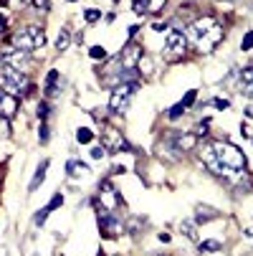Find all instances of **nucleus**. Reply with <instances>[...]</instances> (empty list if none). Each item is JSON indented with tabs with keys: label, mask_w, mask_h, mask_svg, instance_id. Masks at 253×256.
<instances>
[{
	"label": "nucleus",
	"mask_w": 253,
	"mask_h": 256,
	"mask_svg": "<svg viewBox=\"0 0 253 256\" xmlns=\"http://www.w3.org/2000/svg\"><path fill=\"white\" fill-rule=\"evenodd\" d=\"M200 160H203V165L213 175H221L226 180L233 172L246 170V155H243V150H238L236 144H231V142H221V140L203 144V148H200Z\"/></svg>",
	"instance_id": "f257e3e1"
},
{
	"label": "nucleus",
	"mask_w": 253,
	"mask_h": 256,
	"mask_svg": "<svg viewBox=\"0 0 253 256\" xmlns=\"http://www.w3.org/2000/svg\"><path fill=\"white\" fill-rule=\"evenodd\" d=\"M188 41H193L198 51L210 54V51L218 48V44L223 41V26L215 18H210V16L198 18V20H193L188 26Z\"/></svg>",
	"instance_id": "f03ea898"
},
{
	"label": "nucleus",
	"mask_w": 253,
	"mask_h": 256,
	"mask_svg": "<svg viewBox=\"0 0 253 256\" xmlns=\"http://www.w3.org/2000/svg\"><path fill=\"white\" fill-rule=\"evenodd\" d=\"M0 89L18 96V94H25L30 89V82L25 76L23 68H15V66H0Z\"/></svg>",
	"instance_id": "7ed1b4c3"
},
{
	"label": "nucleus",
	"mask_w": 253,
	"mask_h": 256,
	"mask_svg": "<svg viewBox=\"0 0 253 256\" xmlns=\"http://www.w3.org/2000/svg\"><path fill=\"white\" fill-rule=\"evenodd\" d=\"M13 46L20 51H35V48H43L46 46V33L38 26H23L13 33Z\"/></svg>",
	"instance_id": "20e7f679"
},
{
	"label": "nucleus",
	"mask_w": 253,
	"mask_h": 256,
	"mask_svg": "<svg viewBox=\"0 0 253 256\" xmlns=\"http://www.w3.org/2000/svg\"><path fill=\"white\" fill-rule=\"evenodd\" d=\"M137 89H139V82H122V84L112 86L109 109H112L114 114H122V112H127V109H129V104H132V99H134V94H137Z\"/></svg>",
	"instance_id": "39448f33"
},
{
	"label": "nucleus",
	"mask_w": 253,
	"mask_h": 256,
	"mask_svg": "<svg viewBox=\"0 0 253 256\" xmlns=\"http://www.w3.org/2000/svg\"><path fill=\"white\" fill-rule=\"evenodd\" d=\"M188 51V36L183 30H167V38H165V48L162 56L165 61H180Z\"/></svg>",
	"instance_id": "423d86ee"
},
{
	"label": "nucleus",
	"mask_w": 253,
	"mask_h": 256,
	"mask_svg": "<svg viewBox=\"0 0 253 256\" xmlns=\"http://www.w3.org/2000/svg\"><path fill=\"white\" fill-rule=\"evenodd\" d=\"M119 203H122V198H119L117 188L112 186V180H101L99 182V198L94 200V206L101 208L104 213H114L119 208Z\"/></svg>",
	"instance_id": "0eeeda50"
},
{
	"label": "nucleus",
	"mask_w": 253,
	"mask_h": 256,
	"mask_svg": "<svg viewBox=\"0 0 253 256\" xmlns=\"http://www.w3.org/2000/svg\"><path fill=\"white\" fill-rule=\"evenodd\" d=\"M101 148L106 152H129V142L124 140V134L117 130V127H109L106 124L101 130Z\"/></svg>",
	"instance_id": "6e6552de"
},
{
	"label": "nucleus",
	"mask_w": 253,
	"mask_h": 256,
	"mask_svg": "<svg viewBox=\"0 0 253 256\" xmlns=\"http://www.w3.org/2000/svg\"><path fill=\"white\" fill-rule=\"evenodd\" d=\"M99 231L106 238H114V236L124 234V224L119 221L114 213H99Z\"/></svg>",
	"instance_id": "1a4fd4ad"
},
{
	"label": "nucleus",
	"mask_w": 253,
	"mask_h": 256,
	"mask_svg": "<svg viewBox=\"0 0 253 256\" xmlns=\"http://www.w3.org/2000/svg\"><path fill=\"white\" fill-rule=\"evenodd\" d=\"M170 144H172V150H177V152H183V155H185V152L195 150L198 134H195V132H172Z\"/></svg>",
	"instance_id": "9d476101"
},
{
	"label": "nucleus",
	"mask_w": 253,
	"mask_h": 256,
	"mask_svg": "<svg viewBox=\"0 0 253 256\" xmlns=\"http://www.w3.org/2000/svg\"><path fill=\"white\" fill-rule=\"evenodd\" d=\"M0 61H3L5 66H15V68H23L28 61H30V54L28 51H20V48H5L3 54H0Z\"/></svg>",
	"instance_id": "9b49d317"
},
{
	"label": "nucleus",
	"mask_w": 253,
	"mask_h": 256,
	"mask_svg": "<svg viewBox=\"0 0 253 256\" xmlns=\"http://www.w3.org/2000/svg\"><path fill=\"white\" fill-rule=\"evenodd\" d=\"M165 3H167V0H134L132 10L137 16H155V13H160L165 8Z\"/></svg>",
	"instance_id": "f8f14e48"
},
{
	"label": "nucleus",
	"mask_w": 253,
	"mask_h": 256,
	"mask_svg": "<svg viewBox=\"0 0 253 256\" xmlns=\"http://www.w3.org/2000/svg\"><path fill=\"white\" fill-rule=\"evenodd\" d=\"M117 58H119V64H122V66L134 68V66H137V61L142 58V46H137V44H132V41H129V44L122 48V54H119Z\"/></svg>",
	"instance_id": "ddd939ff"
},
{
	"label": "nucleus",
	"mask_w": 253,
	"mask_h": 256,
	"mask_svg": "<svg viewBox=\"0 0 253 256\" xmlns=\"http://www.w3.org/2000/svg\"><path fill=\"white\" fill-rule=\"evenodd\" d=\"M15 112H18V96L0 89V117L10 120V117H15Z\"/></svg>",
	"instance_id": "4468645a"
},
{
	"label": "nucleus",
	"mask_w": 253,
	"mask_h": 256,
	"mask_svg": "<svg viewBox=\"0 0 253 256\" xmlns=\"http://www.w3.org/2000/svg\"><path fill=\"white\" fill-rule=\"evenodd\" d=\"M238 89L248 96H253V66H246L238 71Z\"/></svg>",
	"instance_id": "2eb2a0df"
},
{
	"label": "nucleus",
	"mask_w": 253,
	"mask_h": 256,
	"mask_svg": "<svg viewBox=\"0 0 253 256\" xmlns=\"http://www.w3.org/2000/svg\"><path fill=\"white\" fill-rule=\"evenodd\" d=\"M215 218H221V213L215 208H210V206H198L195 208V224L198 226L200 224H210V221H215Z\"/></svg>",
	"instance_id": "dca6fc26"
},
{
	"label": "nucleus",
	"mask_w": 253,
	"mask_h": 256,
	"mask_svg": "<svg viewBox=\"0 0 253 256\" xmlns=\"http://www.w3.org/2000/svg\"><path fill=\"white\" fill-rule=\"evenodd\" d=\"M48 165H51L48 160H43V162L38 165V170H35V175H33V180H30V188H28L30 193H35V190L41 188V182L46 180V170H48Z\"/></svg>",
	"instance_id": "f3484780"
},
{
	"label": "nucleus",
	"mask_w": 253,
	"mask_h": 256,
	"mask_svg": "<svg viewBox=\"0 0 253 256\" xmlns=\"http://www.w3.org/2000/svg\"><path fill=\"white\" fill-rule=\"evenodd\" d=\"M46 96H56L58 92H61V86H58V71L56 68H51L48 71V76H46Z\"/></svg>",
	"instance_id": "a211bd4d"
},
{
	"label": "nucleus",
	"mask_w": 253,
	"mask_h": 256,
	"mask_svg": "<svg viewBox=\"0 0 253 256\" xmlns=\"http://www.w3.org/2000/svg\"><path fill=\"white\" fill-rule=\"evenodd\" d=\"M86 170H89V165H86V162H81V160H68V162H66V172H68V178L86 175Z\"/></svg>",
	"instance_id": "6ab92c4d"
},
{
	"label": "nucleus",
	"mask_w": 253,
	"mask_h": 256,
	"mask_svg": "<svg viewBox=\"0 0 253 256\" xmlns=\"http://www.w3.org/2000/svg\"><path fill=\"white\" fill-rule=\"evenodd\" d=\"M137 68H139L142 76H152V58L147 54H142V58L137 61Z\"/></svg>",
	"instance_id": "aec40b11"
},
{
	"label": "nucleus",
	"mask_w": 253,
	"mask_h": 256,
	"mask_svg": "<svg viewBox=\"0 0 253 256\" xmlns=\"http://www.w3.org/2000/svg\"><path fill=\"white\" fill-rule=\"evenodd\" d=\"M198 248H200L203 254H215V251H221L223 246H221V241L210 238V241H200V244H198Z\"/></svg>",
	"instance_id": "412c9836"
},
{
	"label": "nucleus",
	"mask_w": 253,
	"mask_h": 256,
	"mask_svg": "<svg viewBox=\"0 0 253 256\" xmlns=\"http://www.w3.org/2000/svg\"><path fill=\"white\" fill-rule=\"evenodd\" d=\"M68 44H71V33H68L66 28H61L58 38H56V48H58V51H66V48H68Z\"/></svg>",
	"instance_id": "4be33fe9"
},
{
	"label": "nucleus",
	"mask_w": 253,
	"mask_h": 256,
	"mask_svg": "<svg viewBox=\"0 0 253 256\" xmlns=\"http://www.w3.org/2000/svg\"><path fill=\"white\" fill-rule=\"evenodd\" d=\"M180 231H183L190 241H198V231H195V224L193 221H183V224H180Z\"/></svg>",
	"instance_id": "5701e85b"
},
{
	"label": "nucleus",
	"mask_w": 253,
	"mask_h": 256,
	"mask_svg": "<svg viewBox=\"0 0 253 256\" xmlns=\"http://www.w3.org/2000/svg\"><path fill=\"white\" fill-rule=\"evenodd\" d=\"M51 210H53L51 206H43V208H41L38 213L33 216V224H35V226H43V224H46V218L51 216Z\"/></svg>",
	"instance_id": "b1692460"
},
{
	"label": "nucleus",
	"mask_w": 253,
	"mask_h": 256,
	"mask_svg": "<svg viewBox=\"0 0 253 256\" xmlns=\"http://www.w3.org/2000/svg\"><path fill=\"white\" fill-rule=\"evenodd\" d=\"M94 140V132L89 130V127H79L76 130V142H81V144H89Z\"/></svg>",
	"instance_id": "393cba45"
},
{
	"label": "nucleus",
	"mask_w": 253,
	"mask_h": 256,
	"mask_svg": "<svg viewBox=\"0 0 253 256\" xmlns=\"http://www.w3.org/2000/svg\"><path fill=\"white\" fill-rule=\"evenodd\" d=\"M183 114H185V106L180 104V102H177V104L170 109V112H167V117H170V120H177V117H183Z\"/></svg>",
	"instance_id": "a878e982"
},
{
	"label": "nucleus",
	"mask_w": 253,
	"mask_h": 256,
	"mask_svg": "<svg viewBox=\"0 0 253 256\" xmlns=\"http://www.w3.org/2000/svg\"><path fill=\"white\" fill-rule=\"evenodd\" d=\"M33 8L38 13H48L51 10V0H33Z\"/></svg>",
	"instance_id": "bb28decb"
},
{
	"label": "nucleus",
	"mask_w": 253,
	"mask_h": 256,
	"mask_svg": "<svg viewBox=\"0 0 253 256\" xmlns=\"http://www.w3.org/2000/svg\"><path fill=\"white\" fill-rule=\"evenodd\" d=\"M89 56L96 58V61H99V58L104 61V58H106V48H101V46H91V48H89Z\"/></svg>",
	"instance_id": "cd10ccee"
},
{
	"label": "nucleus",
	"mask_w": 253,
	"mask_h": 256,
	"mask_svg": "<svg viewBox=\"0 0 253 256\" xmlns=\"http://www.w3.org/2000/svg\"><path fill=\"white\" fill-rule=\"evenodd\" d=\"M48 137H51V127H48L46 122H41V127H38V140L46 144V142H48Z\"/></svg>",
	"instance_id": "c85d7f7f"
},
{
	"label": "nucleus",
	"mask_w": 253,
	"mask_h": 256,
	"mask_svg": "<svg viewBox=\"0 0 253 256\" xmlns=\"http://www.w3.org/2000/svg\"><path fill=\"white\" fill-rule=\"evenodd\" d=\"M10 137V124L5 117H0V140H8Z\"/></svg>",
	"instance_id": "c756f323"
},
{
	"label": "nucleus",
	"mask_w": 253,
	"mask_h": 256,
	"mask_svg": "<svg viewBox=\"0 0 253 256\" xmlns=\"http://www.w3.org/2000/svg\"><path fill=\"white\" fill-rule=\"evenodd\" d=\"M195 99H198V92H195V89H190V92L183 96V102H180V104H183V106L188 109V106H193V102H195Z\"/></svg>",
	"instance_id": "7c9ffc66"
},
{
	"label": "nucleus",
	"mask_w": 253,
	"mask_h": 256,
	"mask_svg": "<svg viewBox=\"0 0 253 256\" xmlns=\"http://www.w3.org/2000/svg\"><path fill=\"white\" fill-rule=\"evenodd\" d=\"M48 114H51V106H48L46 102H41V104H38V120H41V122H46V120H48Z\"/></svg>",
	"instance_id": "2f4dec72"
},
{
	"label": "nucleus",
	"mask_w": 253,
	"mask_h": 256,
	"mask_svg": "<svg viewBox=\"0 0 253 256\" xmlns=\"http://www.w3.org/2000/svg\"><path fill=\"white\" fill-rule=\"evenodd\" d=\"M241 48H243V51H251V48H253V30H248V33L243 36V41H241Z\"/></svg>",
	"instance_id": "473e14b6"
},
{
	"label": "nucleus",
	"mask_w": 253,
	"mask_h": 256,
	"mask_svg": "<svg viewBox=\"0 0 253 256\" xmlns=\"http://www.w3.org/2000/svg\"><path fill=\"white\" fill-rule=\"evenodd\" d=\"M99 18H101V10H86V13H84V20H86V23H96Z\"/></svg>",
	"instance_id": "72a5a7b5"
},
{
	"label": "nucleus",
	"mask_w": 253,
	"mask_h": 256,
	"mask_svg": "<svg viewBox=\"0 0 253 256\" xmlns=\"http://www.w3.org/2000/svg\"><path fill=\"white\" fill-rule=\"evenodd\" d=\"M208 124H210V122H208V120H203V122L195 127V134H198V137H205V134H208Z\"/></svg>",
	"instance_id": "f704fd0d"
},
{
	"label": "nucleus",
	"mask_w": 253,
	"mask_h": 256,
	"mask_svg": "<svg viewBox=\"0 0 253 256\" xmlns=\"http://www.w3.org/2000/svg\"><path fill=\"white\" fill-rule=\"evenodd\" d=\"M152 30H155V33H167V30H170V26L157 20V23H152Z\"/></svg>",
	"instance_id": "c9c22d12"
},
{
	"label": "nucleus",
	"mask_w": 253,
	"mask_h": 256,
	"mask_svg": "<svg viewBox=\"0 0 253 256\" xmlns=\"http://www.w3.org/2000/svg\"><path fill=\"white\" fill-rule=\"evenodd\" d=\"M213 106H218V109H228V106H231V102L218 96V99H213Z\"/></svg>",
	"instance_id": "e433bc0d"
},
{
	"label": "nucleus",
	"mask_w": 253,
	"mask_h": 256,
	"mask_svg": "<svg viewBox=\"0 0 253 256\" xmlns=\"http://www.w3.org/2000/svg\"><path fill=\"white\" fill-rule=\"evenodd\" d=\"M104 155H106V150H104V148H94V150H91V158H94V160H101Z\"/></svg>",
	"instance_id": "4c0bfd02"
},
{
	"label": "nucleus",
	"mask_w": 253,
	"mask_h": 256,
	"mask_svg": "<svg viewBox=\"0 0 253 256\" xmlns=\"http://www.w3.org/2000/svg\"><path fill=\"white\" fill-rule=\"evenodd\" d=\"M5 30H8V18L0 16V33H5Z\"/></svg>",
	"instance_id": "58836bf2"
},
{
	"label": "nucleus",
	"mask_w": 253,
	"mask_h": 256,
	"mask_svg": "<svg viewBox=\"0 0 253 256\" xmlns=\"http://www.w3.org/2000/svg\"><path fill=\"white\" fill-rule=\"evenodd\" d=\"M25 6V0H10V8H15V10H20Z\"/></svg>",
	"instance_id": "ea45409f"
},
{
	"label": "nucleus",
	"mask_w": 253,
	"mask_h": 256,
	"mask_svg": "<svg viewBox=\"0 0 253 256\" xmlns=\"http://www.w3.org/2000/svg\"><path fill=\"white\" fill-rule=\"evenodd\" d=\"M137 30H139V26H129V38H134Z\"/></svg>",
	"instance_id": "a19ab883"
},
{
	"label": "nucleus",
	"mask_w": 253,
	"mask_h": 256,
	"mask_svg": "<svg viewBox=\"0 0 253 256\" xmlns=\"http://www.w3.org/2000/svg\"><path fill=\"white\" fill-rule=\"evenodd\" d=\"M246 117H251V120H253V104H248V106H246Z\"/></svg>",
	"instance_id": "79ce46f5"
},
{
	"label": "nucleus",
	"mask_w": 253,
	"mask_h": 256,
	"mask_svg": "<svg viewBox=\"0 0 253 256\" xmlns=\"http://www.w3.org/2000/svg\"><path fill=\"white\" fill-rule=\"evenodd\" d=\"M68 3H76V0H68Z\"/></svg>",
	"instance_id": "37998d69"
},
{
	"label": "nucleus",
	"mask_w": 253,
	"mask_h": 256,
	"mask_svg": "<svg viewBox=\"0 0 253 256\" xmlns=\"http://www.w3.org/2000/svg\"><path fill=\"white\" fill-rule=\"evenodd\" d=\"M114 3H119V0H114Z\"/></svg>",
	"instance_id": "c03bdc74"
},
{
	"label": "nucleus",
	"mask_w": 253,
	"mask_h": 256,
	"mask_svg": "<svg viewBox=\"0 0 253 256\" xmlns=\"http://www.w3.org/2000/svg\"><path fill=\"white\" fill-rule=\"evenodd\" d=\"M157 256H162V254H157Z\"/></svg>",
	"instance_id": "a18cd8bd"
}]
</instances>
